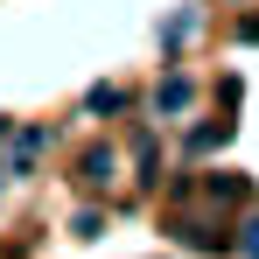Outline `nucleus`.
<instances>
[{"instance_id":"obj_1","label":"nucleus","mask_w":259,"mask_h":259,"mask_svg":"<svg viewBox=\"0 0 259 259\" xmlns=\"http://www.w3.org/2000/svg\"><path fill=\"white\" fill-rule=\"evenodd\" d=\"M77 168H84V182H91V189H105V182H112V147H91Z\"/></svg>"},{"instance_id":"obj_2","label":"nucleus","mask_w":259,"mask_h":259,"mask_svg":"<svg viewBox=\"0 0 259 259\" xmlns=\"http://www.w3.org/2000/svg\"><path fill=\"white\" fill-rule=\"evenodd\" d=\"M182 105H189V84H182V77H168V84L154 91V112H161V119H175Z\"/></svg>"},{"instance_id":"obj_3","label":"nucleus","mask_w":259,"mask_h":259,"mask_svg":"<svg viewBox=\"0 0 259 259\" xmlns=\"http://www.w3.org/2000/svg\"><path fill=\"white\" fill-rule=\"evenodd\" d=\"M245 259H259V217L245 224Z\"/></svg>"}]
</instances>
